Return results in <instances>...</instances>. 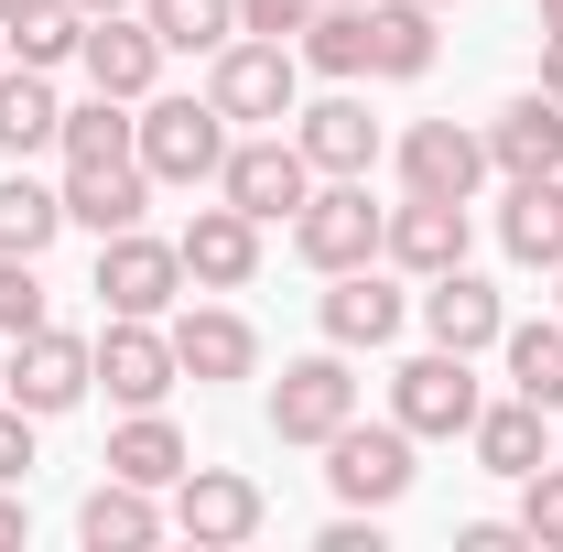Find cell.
<instances>
[{
    "label": "cell",
    "instance_id": "cell-1",
    "mask_svg": "<svg viewBox=\"0 0 563 552\" xmlns=\"http://www.w3.org/2000/svg\"><path fill=\"white\" fill-rule=\"evenodd\" d=\"M207 98L228 109V131H239V120L272 131V120L303 109V55L272 44V33H239V44H217V55H207Z\"/></svg>",
    "mask_w": 563,
    "mask_h": 552
},
{
    "label": "cell",
    "instance_id": "cell-2",
    "mask_svg": "<svg viewBox=\"0 0 563 552\" xmlns=\"http://www.w3.org/2000/svg\"><path fill=\"white\" fill-rule=\"evenodd\" d=\"M131 152H141L152 185H217V163H228V109H217V98H141Z\"/></svg>",
    "mask_w": 563,
    "mask_h": 552
},
{
    "label": "cell",
    "instance_id": "cell-3",
    "mask_svg": "<svg viewBox=\"0 0 563 552\" xmlns=\"http://www.w3.org/2000/svg\"><path fill=\"white\" fill-rule=\"evenodd\" d=\"M379 228H390V207H368V174H314V196L292 207V250L336 281L357 261H379Z\"/></svg>",
    "mask_w": 563,
    "mask_h": 552
},
{
    "label": "cell",
    "instance_id": "cell-4",
    "mask_svg": "<svg viewBox=\"0 0 563 552\" xmlns=\"http://www.w3.org/2000/svg\"><path fill=\"white\" fill-rule=\"evenodd\" d=\"M98 390V346L66 336V325H33V336H11V357H0V401H22L33 422L76 412Z\"/></svg>",
    "mask_w": 563,
    "mask_h": 552
},
{
    "label": "cell",
    "instance_id": "cell-5",
    "mask_svg": "<svg viewBox=\"0 0 563 552\" xmlns=\"http://www.w3.org/2000/svg\"><path fill=\"white\" fill-rule=\"evenodd\" d=\"M477 412H488V390H477V368H466L455 346H422L412 368L390 379V422H401L412 444H455Z\"/></svg>",
    "mask_w": 563,
    "mask_h": 552
},
{
    "label": "cell",
    "instance_id": "cell-6",
    "mask_svg": "<svg viewBox=\"0 0 563 552\" xmlns=\"http://www.w3.org/2000/svg\"><path fill=\"white\" fill-rule=\"evenodd\" d=\"M217 196H228L239 217H261V228H282V217L314 196V163H303V141H282V131L228 141V163H217Z\"/></svg>",
    "mask_w": 563,
    "mask_h": 552
},
{
    "label": "cell",
    "instance_id": "cell-7",
    "mask_svg": "<svg viewBox=\"0 0 563 552\" xmlns=\"http://www.w3.org/2000/svg\"><path fill=\"white\" fill-rule=\"evenodd\" d=\"M325 487H336L347 509L412 498V433H401V422H336V433H325Z\"/></svg>",
    "mask_w": 563,
    "mask_h": 552
},
{
    "label": "cell",
    "instance_id": "cell-8",
    "mask_svg": "<svg viewBox=\"0 0 563 552\" xmlns=\"http://www.w3.org/2000/svg\"><path fill=\"white\" fill-rule=\"evenodd\" d=\"M174 292H185V250L174 239H152V228H120V239H98V303L109 314H174Z\"/></svg>",
    "mask_w": 563,
    "mask_h": 552
},
{
    "label": "cell",
    "instance_id": "cell-9",
    "mask_svg": "<svg viewBox=\"0 0 563 552\" xmlns=\"http://www.w3.org/2000/svg\"><path fill=\"white\" fill-rule=\"evenodd\" d=\"M488 131H466V120H412L401 131V196H455V207H477V185H488Z\"/></svg>",
    "mask_w": 563,
    "mask_h": 552
},
{
    "label": "cell",
    "instance_id": "cell-10",
    "mask_svg": "<svg viewBox=\"0 0 563 552\" xmlns=\"http://www.w3.org/2000/svg\"><path fill=\"white\" fill-rule=\"evenodd\" d=\"M336 422H357L347 346H325V357H292V368L272 379V433H282V444H325Z\"/></svg>",
    "mask_w": 563,
    "mask_h": 552
},
{
    "label": "cell",
    "instance_id": "cell-11",
    "mask_svg": "<svg viewBox=\"0 0 563 552\" xmlns=\"http://www.w3.org/2000/svg\"><path fill=\"white\" fill-rule=\"evenodd\" d=\"M261 520H272V509H261V487L239 477V466H185V477H174V531L196 552H239Z\"/></svg>",
    "mask_w": 563,
    "mask_h": 552
},
{
    "label": "cell",
    "instance_id": "cell-12",
    "mask_svg": "<svg viewBox=\"0 0 563 552\" xmlns=\"http://www.w3.org/2000/svg\"><path fill=\"white\" fill-rule=\"evenodd\" d=\"M98 379H109L120 412H163V390H174L185 368H174V336H163L152 314H109V336H98Z\"/></svg>",
    "mask_w": 563,
    "mask_h": 552
},
{
    "label": "cell",
    "instance_id": "cell-13",
    "mask_svg": "<svg viewBox=\"0 0 563 552\" xmlns=\"http://www.w3.org/2000/svg\"><path fill=\"white\" fill-rule=\"evenodd\" d=\"M466 239H477V217L455 207V196H401L390 228H379V261H390V272H412V281H433V272H455V261H466Z\"/></svg>",
    "mask_w": 563,
    "mask_h": 552
},
{
    "label": "cell",
    "instance_id": "cell-14",
    "mask_svg": "<svg viewBox=\"0 0 563 552\" xmlns=\"http://www.w3.org/2000/svg\"><path fill=\"white\" fill-rule=\"evenodd\" d=\"M174 250H185V281H196V292H250V281H261V217H239L217 196V207L185 217Z\"/></svg>",
    "mask_w": 563,
    "mask_h": 552
},
{
    "label": "cell",
    "instance_id": "cell-15",
    "mask_svg": "<svg viewBox=\"0 0 563 552\" xmlns=\"http://www.w3.org/2000/svg\"><path fill=\"white\" fill-rule=\"evenodd\" d=\"M76 66H87V87L98 98H152V76H163V33L141 22V11H98L87 22V44H76Z\"/></svg>",
    "mask_w": 563,
    "mask_h": 552
},
{
    "label": "cell",
    "instance_id": "cell-16",
    "mask_svg": "<svg viewBox=\"0 0 563 552\" xmlns=\"http://www.w3.org/2000/svg\"><path fill=\"white\" fill-rule=\"evenodd\" d=\"M422 336L455 346V357L498 346V336H509V303H498V281H477L466 261H455V272H433V281H422Z\"/></svg>",
    "mask_w": 563,
    "mask_h": 552
},
{
    "label": "cell",
    "instance_id": "cell-17",
    "mask_svg": "<svg viewBox=\"0 0 563 552\" xmlns=\"http://www.w3.org/2000/svg\"><path fill=\"white\" fill-rule=\"evenodd\" d=\"M163 336H174V368H185V379H250V368H261L250 314H228V303H185Z\"/></svg>",
    "mask_w": 563,
    "mask_h": 552
},
{
    "label": "cell",
    "instance_id": "cell-18",
    "mask_svg": "<svg viewBox=\"0 0 563 552\" xmlns=\"http://www.w3.org/2000/svg\"><path fill=\"white\" fill-rule=\"evenodd\" d=\"M498 250H509L520 272H563V174H509Z\"/></svg>",
    "mask_w": 563,
    "mask_h": 552
},
{
    "label": "cell",
    "instance_id": "cell-19",
    "mask_svg": "<svg viewBox=\"0 0 563 552\" xmlns=\"http://www.w3.org/2000/svg\"><path fill=\"white\" fill-rule=\"evenodd\" d=\"M141 207H152V174L131 163H66V228H98V239H120V228H141Z\"/></svg>",
    "mask_w": 563,
    "mask_h": 552
},
{
    "label": "cell",
    "instance_id": "cell-20",
    "mask_svg": "<svg viewBox=\"0 0 563 552\" xmlns=\"http://www.w3.org/2000/svg\"><path fill=\"white\" fill-rule=\"evenodd\" d=\"M163 531H174V509H152V487H131V477H98L76 498V542L87 552H141Z\"/></svg>",
    "mask_w": 563,
    "mask_h": 552
},
{
    "label": "cell",
    "instance_id": "cell-21",
    "mask_svg": "<svg viewBox=\"0 0 563 552\" xmlns=\"http://www.w3.org/2000/svg\"><path fill=\"white\" fill-rule=\"evenodd\" d=\"M292 141H303L314 174H368V163H379V120H368V98H314V109H292Z\"/></svg>",
    "mask_w": 563,
    "mask_h": 552
},
{
    "label": "cell",
    "instance_id": "cell-22",
    "mask_svg": "<svg viewBox=\"0 0 563 552\" xmlns=\"http://www.w3.org/2000/svg\"><path fill=\"white\" fill-rule=\"evenodd\" d=\"M466 444H477V466H488V477H509V487H520L531 466H542V455H553V412L509 390V401H488V412L466 422Z\"/></svg>",
    "mask_w": 563,
    "mask_h": 552
},
{
    "label": "cell",
    "instance_id": "cell-23",
    "mask_svg": "<svg viewBox=\"0 0 563 552\" xmlns=\"http://www.w3.org/2000/svg\"><path fill=\"white\" fill-rule=\"evenodd\" d=\"M433 55H444L433 0H368V76L412 87V76H433Z\"/></svg>",
    "mask_w": 563,
    "mask_h": 552
},
{
    "label": "cell",
    "instance_id": "cell-24",
    "mask_svg": "<svg viewBox=\"0 0 563 552\" xmlns=\"http://www.w3.org/2000/svg\"><path fill=\"white\" fill-rule=\"evenodd\" d=\"M401 314H412V303L379 281V261H357V272H336V292H325V346H390Z\"/></svg>",
    "mask_w": 563,
    "mask_h": 552
},
{
    "label": "cell",
    "instance_id": "cell-25",
    "mask_svg": "<svg viewBox=\"0 0 563 552\" xmlns=\"http://www.w3.org/2000/svg\"><path fill=\"white\" fill-rule=\"evenodd\" d=\"M488 163L498 174H563V98H542V87L509 98L488 120Z\"/></svg>",
    "mask_w": 563,
    "mask_h": 552
},
{
    "label": "cell",
    "instance_id": "cell-26",
    "mask_svg": "<svg viewBox=\"0 0 563 552\" xmlns=\"http://www.w3.org/2000/svg\"><path fill=\"white\" fill-rule=\"evenodd\" d=\"M55 131H66V98L44 87V66H0V152L11 163H33V152H55Z\"/></svg>",
    "mask_w": 563,
    "mask_h": 552
},
{
    "label": "cell",
    "instance_id": "cell-27",
    "mask_svg": "<svg viewBox=\"0 0 563 552\" xmlns=\"http://www.w3.org/2000/svg\"><path fill=\"white\" fill-rule=\"evenodd\" d=\"M185 466H196V455H185V433H174V422H163V412H131V422H120V433H109V477L152 487V498H163V487L185 477Z\"/></svg>",
    "mask_w": 563,
    "mask_h": 552
},
{
    "label": "cell",
    "instance_id": "cell-28",
    "mask_svg": "<svg viewBox=\"0 0 563 552\" xmlns=\"http://www.w3.org/2000/svg\"><path fill=\"white\" fill-rule=\"evenodd\" d=\"M292 55L314 76H368V0H314V22L292 33Z\"/></svg>",
    "mask_w": 563,
    "mask_h": 552
},
{
    "label": "cell",
    "instance_id": "cell-29",
    "mask_svg": "<svg viewBox=\"0 0 563 552\" xmlns=\"http://www.w3.org/2000/svg\"><path fill=\"white\" fill-rule=\"evenodd\" d=\"M0 44H11V55H22V66H76V44H87V11H76V0H22V11H11V22H0Z\"/></svg>",
    "mask_w": 563,
    "mask_h": 552
},
{
    "label": "cell",
    "instance_id": "cell-30",
    "mask_svg": "<svg viewBox=\"0 0 563 552\" xmlns=\"http://www.w3.org/2000/svg\"><path fill=\"white\" fill-rule=\"evenodd\" d=\"M55 239H66V196H55V185H33V174H0V250L44 261Z\"/></svg>",
    "mask_w": 563,
    "mask_h": 552
},
{
    "label": "cell",
    "instance_id": "cell-31",
    "mask_svg": "<svg viewBox=\"0 0 563 552\" xmlns=\"http://www.w3.org/2000/svg\"><path fill=\"white\" fill-rule=\"evenodd\" d=\"M498 357H509V390H520V401L563 412V314H553V325H509Z\"/></svg>",
    "mask_w": 563,
    "mask_h": 552
},
{
    "label": "cell",
    "instance_id": "cell-32",
    "mask_svg": "<svg viewBox=\"0 0 563 552\" xmlns=\"http://www.w3.org/2000/svg\"><path fill=\"white\" fill-rule=\"evenodd\" d=\"M141 22L163 33V55H217V44H239V0H141Z\"/></svg>",
    "mask_w": 563,
    "mask_h": 552
},
{
    "label": "cell",
    "instance_id": "cell-33",
    "mask_svg": "<svg viewBox=\"0 0 563 552\" xmlns=\"http://www.w3.org/2000/svg\"><path fill=\"white\" fill-rule=\"evenodd\" d=\"M55 152H66V163H131V98H87V109H66Z\"/></svg>",
    "mask_w": 563,
    "mask_h": 552
},
{
    "label": "cell",
    "instance_id": "cell-34",
    "mask_svg": "<svg viewBox=\"0 0 563 552\" xmlns=\"http://www.w3.org/2000/svg\"><path fill=\"white\" fill-rule=\"evenodd\" d=\"M33 325H55L44 314V272L22 250H0V336H33Z\"/></svg>",
    "mask_w": 563,
    "mask_h": 552
},
{
    "label": "cell",
    "instance_id": "cell-35",
    "mask_svg": "<svg viewBox=\"0 0 563 552\" xmlns=\"http://www.w3.org/2000/svg\"><path fill=\"white\" fill-rule=\"evenodd\" d=\"M520 531H531V552H563V466L553 455L520 477Z\"/></svg>",
    "mask_w": 563,
    "mask_h": 552
},
{
    "label": "cell",
    "instance_id": "cell-36",
    "mask_svg": "<svg viewBox=\"0 0 563 552\" xmlns=\"http://www.w3.org/2000/svg\"><path fill=\"white\" fill-rule=\"evenodd\" d=\"M314 22V0H239V33H272V44H292Z\"/></svg>",
    "mask_w": 563,
    "mask_h": 552
},
{
    "label": "cell",
    "instance_id": "cell-37",
    "mask_svg": "<svg viewBox=\"0 0 563 552\" xmlns=\"http://www.w3.org/2000/svg\"><path fill=\"white\" fill-rule=\"evenodd\" d=\"M11 477H33V412L22 401H0V487Z\"/></svg>",
    "mask_w": 563,
    "mask_h": 552
},
{
    "label": "cell",
    "instance_id": "cell-38",
    "mask_svg": "<svg viewBox=\"0 0 563 552\" xmlns=\"http://www.w3.org/2000/svg\"><path fill=\"white\" fill-rule=\"evenodd\" d=\"M314 552H379V509H347V520H325V542Z\"/></svg>",
    "mask_w": 563,
    "mask_h": 552
},
{
    "label": "cell",
    "instance_id": "cell-39",
    "mask_svg": "<svg viewBox=\"0 0 563 552\" xmlns=\"http://www.w3.org/2000/svg\"><path fill=\"white\" fill-rule=\"evenodd\" d=\"M520 542H531L520 520H466V531H455V552H520Z\"/></svg>",
    "mask_w": 563,
    "mask_h": 552
},
{
    "label": "cell",
    "instance_id": "cell-40",
    "mask_svg": "<svg viewBox=\"0 0 563 552\" xmlns=\"http://www.w3.org/2000/svg\"><path fill=\"white\" fill-rule=\"evenodd\" d=\"M542 98H563V33H542Z\"/></svg>",
    "mask_w": 563,
    "mask_h": 552
},
{
    "label": "cell",
    "instance_id": "cell-41",
    "mask_svg": "<svg viewBox=\"0 0 563 552\" xmlns=\"http://www.w3.org/2000/svg\"><path fill=\"white\" fill-rule=\"evenodd\" d=\"M22 531H33V520H22V498H11V487H0V552L22 542Z\"/></svg>",
    "mask_w": 563,
    "mask_h": 552
},
{
    "label": "cell",
    "instance_id": "cell-42",
    "mask_svg": "<svg viewBox=\"0 0 563 552\" xmlns=\"http://www.w3.org/2000/svg\"><path fill=\"white\" fill-rule=\"evenodd\" d=\"M76 11H87V22H98V11H141V0H76Z\"/></svg>",
    "mask_w": 563,
    "mask_h": 552
},
{
    "label": "cell",
    "instance_id": "cell-43",
    "mask_svg": "<svg viewBox=\"0 0 563 552\" xmlns=\"http://www.w3.org/2000/svg\"><path fill=\"white\" fill-rule=\"evenodd\" d=\"M542 33H563V0H542Z\"/></svg>",
    "mask_w": 563,
    "mask_h": 552
},
{
    "label": "cell",
    "instance_id": "cell-44",
    "mask_svg": "<svg viewBox=\"0 0 563 552\" xmlns=\"http://www.w3.org/2000/svg\"><path fill=\"white\" fill-rule=\"evenodd\" d=\"M11 11H22V0H0V22H11Z\"/></svg>",
    "mask_w": 563,
    "mask_h": 552
},
{
    "label": "cell",
    "instance_id": "cell-45",
    "mask_svg": "<svg viewBox=\"0 0 563 552\" xmlns=\"http://www.w3.org/2000/svg\"><path fill=\"white\" fill-rule=\"evenodd\" d=\"M553 281H563V272H553ZM553 314H563V292H553Z\"/></svg>",
    "mask_w": 563,
    "mask_h": 552
},
{
    "label": "cell",
    "instance_id": "cell-46",
    "mask_svg": "<svg viewBox=\"0 0 563 552\" xmlns=\"http://www.w3.org/2000/svg\"><path fill=\"white\" fill-rule=\"evenodd\" d=\"M0 66H11V44H0Z\"/></svg>",
    "mask_w": 563,
    "mask_h": 552
},
{
    "label": "cell",
    "instance_id": "cell-47",
    "mask_svg": "<svg viewBox=\"0 0 563 552\" xmlns=\"http://www.w3.org/2000/svg\"><path fill=\"white\" fill-rule=\"evenodd\" d=\"M433 11H455V0H433Z\"/></svg>",
    "mask_w": 563,
    "mask_h": 552
}]
</instances>
